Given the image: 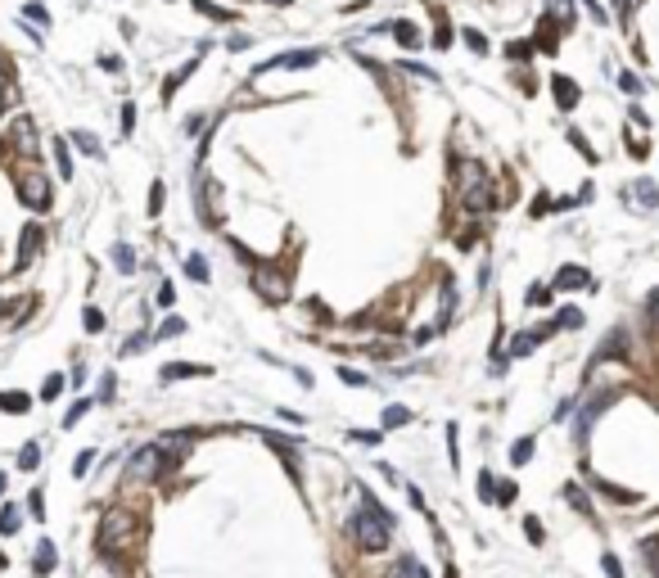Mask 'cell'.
I'll return each mask as SVG.
<instances>
[{
  "label": "cell",
  "mask_w": 659,
  "mask_h": 578,
  "mask_svg": "<svg viewBox=\"0 0 659 578\" xmlns=\"http://www.w3.org/2000/svg\"><path fill=\"white\" fill-rule=\"evenodd\" d=\"M352 538H357L361 551H384L388 543H393V520H388V511L380 506V501L366 497V511L352 520Z\"/></svg>",
  "instance_id": "cell-1"
},
{
  "label": "cell",
  "mask_w": 659,
  "mask_h": 578,
  "mask_svg": "<svg viewBox=\"0 0 659 578\" xmlns=\"http://www.w3.org/2000/svg\"><path fill=\"white\" fill-rule=\"evenodd\" d=\"M136 538H140V515H136V511L113 506V511L104 515V524H100V547H104V551L127 547V543H136Z\"/></svg>",
  "instance_id": "cell-2"
},
{
  "label": "cell",
  "mask_w": 659,
  "mask_h": 578,
  "mask_svg": "<svg viewBox=\"0 0 659 578\" xmlns=\"http://www.w3.org/2000/svg\"><path fill=\"white\" fill-rule=\"evenodd\" d=\"M614 402H619V389H601V393H596L592 402H582V416H578V425H573V443H578V448H582V443H587L592 425L601 421V411H609V407H614Z\"/></svg>",
  "instance_id": "cell-3"
},
{
  "label": "cell",
  "mask_w": 659,
  "mask_h": 578,
  "mask_svg": "<svg viewBox=\"0 0 659 578\" xmlns=\"http://www.w3.org/2000/svg\"><path fill=\"white\" fill-rule=\"evenodd\" d=\"M199 217L208 221V226H217L222 221V181L217 177H199Z\"/></svg>",
  "instance_id": "cell-4"
},
{
  "label": "cell",
  "mask_w": 659,
  "mask_h": 578,
  "mask_svg": "<svg viewBox=\"0 0 659 578\" xmlns=\"http://www.w3.org/2000/svg\"><path fill=\"white\" fill-rule=\"evenodd\" d=\"M321 64V50H289V55H276V59H266V64H258L253 72H276V68H316Z\"/></svg>",
  "instance_id": "cell-5"
},
{
  "label": "cell",
  "mask_w": 659,
  "mask_h": 578,
  "mask_svg": "<svg viewBox=\"0 0 659 578\" xmlns=\"http://www.w3.org/2000/svg\"><path fill=\"white\" fill-rule=\"evenodd\" d=\"M23 204L28 208H36V213H41V208H50V181L41 177V172H32V177H23Z\"/></svg>",
  "instance_id": "cell-6"
},
{
  "label": "cell",
  "mask_w": 659,
  "mask_h": 578,
  "mask_svg": "<svg viewBox=\"0 0 659 578\" xmlns=\"http://www.w3.org/2000/svg\"><path fill=\"white\" fill-rule=\"evenodd\" d=\"M556 289H596V276L587 272V267H560L556 272Z\"/></svg>",
  "instance_id": "cell-7"
},
{
  "label": "cell",
  "mask_w": 659,
  "mask_h": 578,
  "mask_svg": "<svg viewBox=\"0 0 659 578\" xmlns=\"http://www.w3.org/2000/svg\"><path fill=\"white\" fill-rule=\"evenodd\" d=\"M253 285H258V294H262L266 303H285L289 299L285 276H280V272H258V276H253Z\"/></svg>",
  "instance_id": "cell-8"
},
{
  "label": "cell",
  "mask_w": 659,
  "mask_h": 578,
  "mask_svg": "<svg viewBox=\"0 0 659 578\" xmlns=\"http://www.w3.org/2000/svg\"><path fill=\"white\" fill-rule=\"evenodd\" d=\"M551 95H556V104L565 109V113H569V109H578V100H582L578 82H569L565 72H556V77H551Z\"/></svg>",
  "instance_id": "cell-9"
},
{
  "label": "cell",
  "mask_w": 659,
  "mask_h": 578,
  "mask_svg": "<svg viewBox=\"0 0 659 578\" xmlns=\"http://www.w3.org/2000/svg\"><path fill=\"white\" fill-rule=\"evenodd\" d=\"M628 348H632V343H628V335H624V330H614V335H609V339L601 343V348H596L592 366H601V362H609V357H624V362H628Z\"/></svg>",
  "instance_id": "cell-10"
},
{
  "label": "cell",
  "mask_w": 659,
  "mask_h": 578,
  "mask_svg": "<svg viewBox=\"0 0 659 578\" xmlns=\"http://www.w3.org/2000/svg\"><path fill=\"white\" fill-rule=\"evenodd\" d=\"M131 474H136V479L158 474V443H154V448H140L136 457H131Z\"/></svg>",
  "instance_id": "cell-11"
},
{
  "label": "cell",
  "mask_w": 659,
  "mask_h": 578,
  "mask_svg": "<svg viewBox=\"0 0 659 578\" xmlns=\"http://www.w3.org/2000/svg\"><path fill=\"white\" fill-rule=\"evenodd\" d=\"M388 32H398V45H407V50H420L424 45V36L416 23H407V18H398V23H388Z\"/></svg>",
  "instance_id": "cell-12"
},
{
  "label": "cell",
  "mask_w": 659,
  "mask_h": 578,
  "mask_svg": "<svg viewBox=\"0 0 659 578\" xmlns=\"http://www.w3.org/2000/svg\"><path fill=\"white\" fill-rule=\"evenodd\" d=\"M546 330H556V326H546ZM546 330H533V335H515V339H510V357H529V352L542 343Z\"/></svg>",
  "instance_id": "cell-13"
},
{
  "label": "cell",
  "mask_w": 659,
  "mask_h": 578,
  "mask_svg": "<svg viewBox=\"0 0 659 578\" xmlns=\"http://www.w3.org/2000/svg\"><path fill=\"white\" fill-rule=\"evenodd\" d=\"M632 199H637L641 208H659V186L646 181V177H637V181H632Z\"/></svg>",
  "instance_id": "cell-14"
},
{
  "label": "cell",
  "mask_w": 659,
  "mask_h": 578,
  "mask_svg": "<svg viewBox=\"0 0 659 578\" xmlns=\"http://www.w3.org/2000/svg\"><path fill=\"white\" fill-rule=\"evenodd\" d=\"M14 145H18L23 154L36 150V127H32V118H18V122H14Z\"/></svg>",
  "instance_id": "cell-15"
},
{
  "label": "cell",
  "mask_w": 659,
  "mask_h": 578,
  "mask_svg": "<svg viewBox=\"0 0 659 578\" xmlns=\"http://www.w3.org/2000/svg\"><path fill=\"white\" fill-rule=\"evenodd\" d=\"M18 249H23V253H18V267H28L32 257H36V249H41V226H28V230H23V244H18Z\"/></svg>",
  "instance_id": "cell-16"
},
{
  "label": "cell",
  "mask_w": 659,
  "mask_h": 578,
  "mask_svg": "<svg viewBox=\"0 0 659 578\" xmlns=\"http://www.w3.org/2000/svg\"><path fill=\"white\" fill-rule=\"evenodd\" d=\"M456 177H461V190H470V186H479V181H483V167L474 163V158H461V163H456Z\"/></svg>",
  "instance_id": "cell-17"
},
{
  "label": "cell",
  "mask_w": 659,
  "mask_h": 578,
  "mask_svg": "<svg viewBox=\"0 0 659 578\" xmlns=\"http://www.w3.org/2000/svg\"><path fill=\"white\" fill-rule=\"evenodd\" d=\"M641 560H646V569H650V578H659V533H650L641 543Z\"/></svg>",
  "instance_id": "cell-18"
},
{
  "label": "cell",
  "mask_w": 659,
  "mask_h": 578,
  "mask_svg": "<svg viewBox=\"0 0 659 578\" xmlns=\"http://www.w3.org/2000/svg\"><path fill=\"white\" fill-rule=\"evenodd\" d=\"M186 375H208V366H194V362H172V366H163V379H186Z\"/></svg>",
  "instance_id": "cell-19"
},
{
  "label": "cell",
  "mask_w": 659,
  "mask_h": 578,
  "mask_svg": "<svg viewBox=\"0 0 659 578\" xmlns=\"http://www.w3.org/2000/svg\"><path fill=\"white\" fill-rule=\"evenodd\" d=\"M194 68H199V59H190V64H186V68H176V72H172V77H167V86H163V100H172V95H176V86H181V82H186V77H190V72H194Z\"/></svg>",
  "instance_id": "cell-20"
},
{
  "label": "cell",
  "mask_w": 659,
  "mask_h": 578,
  "mask_svg": "<svg viewBox=\"0 0 659 578\" xmlns=\"http://www.w3.org/2000/svg\"><path fill=\"white\" fill-rule=\"evenodd\" d=\"M551 326H556V330H578V326H582V312H578V307H560Z\"/></svg>",
  "instance_id": "cell-21"
},
{
  "label": "cell",
  "mask_w": 659,
  "mask_h": 578,
  "mask_svg": "<svg viewBox=\"0 0 659 578\" xmlns=\"http://www.w3.org/2000/svg\"><path fill=\"white\" fill-rule=\"evenodd\" d=\"M0 407L18 416V411H28V407H32V398H28V393H0Z\"/></svg>",
  "instance_id": "cell-22"
},
{
  "label": "cell",
  "mask_w": 659,
  "mask_h": 578,
  "mask_svg": "<svg viewBox=\"0 0 659 578\" xmlns=\"http://www.w3.org/2000/svg\"><path fill=\"white\" fill-rule=\"evenodd\" d=\"M55 163H59V177H72V154H68V140H55Z\"/></svg>",
  "instance_id": "cell-23"
},
{
  "label": "cell",
  "mask_w": 659,
  "mask_h": 578,
  "mask_svg": "<svg viewBox=\"0 0 659 578\" xmlns=\"http://www.w3.org/2000/svg\"><path fill=\"white\" fill-rule=\"evenodd\" d=\"M533 448H538V443H533V438H519V443H510V461H515V465L533 461Z\"/></svg>",
  "instance_id": "cell-24"
},
{
  "label": "cell",
  "mask_w": 659,
  "mask_h": 578,
  "mask_svg": "<svg viewBox=\"0 0 659 578\" xmlns=\"http://www.w3.org/2000/svg\"><path fill=\"white\" fill-rule=\"evenodd\" d=\"M32 565H36V574H50V569H55V547L41 543V547H36V560H32Z\"/></svg>",
  "instance_id": "cell-25"
},
{
  "label": "cell",
  "mask_w": 659,
  "mask_h": 578,
  "mask_svg": "<svg viewBox=\"0 0 659 578\" xmlns=\"http://www.w3.org/2000/svg\"><path fill=\"white\" fill-rule=\"evenodd\" d=\"M194 9H199L203 18H217V23H230V9H222V5H213V0H194Z\"/></svg>",
  "instance_id": "cell-26"
},
{
  "label": "cell",
  "mask_w": 659,
  "mask_h": 578,
  "mask_svg": "<svg viewBox=\"0 0 659 578\" xmlns=\"http://www.w3.org/2000/svg\"><path fill=\"white\" fill-rule=\"evenodd\" d=\"M551 18L560 23V28H569V23H573V0H551Z\"/></svg>",
  "instance_id": "cell-27"
},
{
  "label": "cell",
  "mask_w": 659,
  "mask_h": 578,
  "mask_svg": "<svg viewBox=\"0 0 659 578\" xmlns=\"http://www.w3.org/2000/svg\"><path fill=\"white\" fill-rule=\"evenodd\" d=\"M186 272H190L194 280H199V285H208V262H203L199 253H190V257H186Z\"/></svg>",
  "instance_id": "cell-28"
},
{
  "label": "cell",
  "mask_w": 659,
  "mask_h": 578,
  "mask_svg": "<svg viewBox=\"0 0 659 578\" xmlns=\"http://www.w3.org/2000/svg\"><path fill=\"white\" fill-rule=\"evenodd\" d=\"M113 267H118V272H136V253H131L127 244H118V249H113Z\"/></svg>",
  "instance_id": "cell-29"
},
{
  "label": "cell",
  "mask_w": 659,
  "mask_h": 578,
  "mask_svg": "<svg viewBox=\"0 0 659 578\" xmlns=\"http://www.w3.org/2000/svg\"><path fill=\"white\" fill-rule=\"evenodd\" d=\"M388 578H424V574H420V565H416V560H398L393 569H388Z\"/></svg>",
  "instance_id": "cell-30"
},
{
  "label": "cell",
  "mask_w": 659,
  "mask_h": 578,
  "mask_svg": "<svg viewBox=\"0 0 659 578\" xmlns=\"http://www.w3.org/2000/svg\"><path fill=\"white\" fill-rule=\"evenodd\" d=\"M176 335H186V321H181V316H167V321L158 326V339H176Z\"/></svg>",
  "instance_id": "cell-31"
},
{
  "label": "cell",
  "mask_w": 659,
  "mask_h": 578,
  "mask_svg": "<svg viewBox=\"0 0 659 578\" xmlns=\"http://www.w3.org/2000/svg\"><path fill=\"white\" fill-rule=\"evenodd\" d=\"M407 421H411L407 407H388V411H384V429H398V425H407Z\"/></svg>",
  "instance_id": "cell-32"
},
{
  "label": "cell",
  "mask_w": 659,
  "mask_h": 578,
  "mask_svg": "<svg viewBox=\"0 0 659 578\" xmlns=\"http://www.w3.org/2000/svg\"><path fill=\"white\" fill-rule=\"evenodd\" d=\"M36 461H41V448H36V443H28V448L18 452V465H23V470H36Z\"/></svg>",
  "instance_id": "cell-33"
},
{
  "label": "cell",
  "mask_w": 659,
  "mask_h": 578,
  "mask_svg": "<svg viewBox=\"0 0 659 578\" xmlns=\"http://www.w3.org/2000/svg\"><path fill=\"white\" fill-rule=\"evenodd\" d=\"M59 393H64V375H50V379L41 384V398H45V402H55Z\"/></svg>",
  "instance_id": "cell-34"
},
{
  "label": "cell",
  "mask_w": 659,
  "mask_h": 578,
  "mask_svg": "<svg viewBox=\"0 0 659 578\" xmlns=\"http://www.w3.org/2000/svg\"><path fill=\"white\" fill-rule=\"evenodd\" d=\"M163 199H167L163 181H154V190H150V217H158V213H163Z\"/></svg>",
  "instance_id": "cell-35"
},
{
  "label": "cell",
  "mask_w": 659,
  "mask_h": 578,
  "mask_svg": "<svg viewBox=\"0 0 659 578\" xmlns=\"http://www.w3.org/2000/svg\"><path fill=\"white\" fill-rule=\"evenodd\" d=\"M461 36H466V45H470V50H479V55L488 50V36H483L479 28H466V32H461Z\"/></svg>",
  "instance_id": "cell-36"
},
{
  "label": "cell",
  "mask_w": 659,
  "mask_h": 578,
  "mask_svg": "<svg viewBox=\"0 0 659 578\" xmlns=\"http://www.w3.org/2000/svg\"><path fill=\"white\" fill-rule=\"evenodd\" d=\"M72 140H77V150H86V154H100V140H95L91 131H72Z\"/></svg>",
  "instance_id": "cell-37"
},
{
  "label": "cell",
  "mask_w": 659,
  "mask_h": 578,
  "mask_svg": "<svg viewBox=\"0 0 659 578\" xmlns=\"http://www.w3.org/2000/svg\"><path fill=\"white\" fill-rule=\"evenodd\" d=\"M18 528V506H5L0 511V533H14Z\"/></svg>",
  "instance_id": "cell-38"
},
{
  "label": "cell",
  "mask_w": 659,
  "mask_h": 578,
  "mask_svg": "<svg viewBox=\"0 0 659 578\" xmlns=\"http://www.w3.org/2000/svg\"><path fill=\"white\" fill-rule=\"evenodd\" d=\"M529 303H533V307L551 303V285H533V289H529Z\"/></svg>",
  "instance_id": "cell-39"
},
{
  "label": "cell",
  "mask_w": 659,
  "mask_h": 578,
  "mask_svg": "<svg viewBox=\"0 0 659 578\" xmlns=\"http://www.w3.org/2000/svg\"><path fill=\"white\" fill-rule=\"evenodd\" d=\"M601 569H605V578H624V565H619V556H601Z\"/></svg>",
  "instance_id": "cell-40"
},
{
  "label": "cell",
  "mask_w": 659,
  "mask_h": 578,
  "mask_svg": "<svg viewBox=\"0 0 659 578\" xmlns=\"http://www.w3.org/2000/svg\"><path fill=\"white\" fill-rule=\"evenodd\" d=\"M451 41H456V36H451V28H447V23H438V32H434V45H438V50H447Z\"/></svg>",
  "instance_id": "cell-41"
},
{
  "label": "cell",
  "mask_w": 659,
  "mask_h": 578,
  "mask_svg": "<svg viewBox=\"0 0 659 578\" xmlns=\"http://www.w3.org/2000/svg\"><path fill=\"white\" fill-rule=\"evenodd\" d=\"M81 321H86V330H91V335H100V330H104V316L95 312V307H86V316H81Z\"/></svg>",
  "instance_id": "cell-42"
},
{
  "label": "cell",
  "mask_w": 659,
  "mask_h": 578,
  "mask_svg": "<svg viewBox=\"0 0 659 578\" xmlns=\"http://www.w3.org/2000/svg\"><path fill=\"white\" fill-rule=\"evenodd\" d=\"M565 497H569V501H573V506H578V511H592V506H587V497H582V488H578V484H569V488H565Z\"/></svg>",
  "instance_id": "cell-43"
},
{
  "label": "cell",
  "mask_w": 659,
  "mask_h": 578,
  "mask_svg": "<svg viewBox=\"0 0 659 578\" xmlns=\"http://www.w3.org/2000/svg\"><path fill=\"white\" fill-rule=\"evenodd\" d=\"M339 379H344V384H352V389L366 384V375H361V371H348V366H339Z\"/></svg>",
  "instance_id": "cell-44"
},
{
  "label": "cell",
  "mask_w": 659,
  "mask_h": 578,
  "mask_svg": "<svg viewBox=\"0 0 659 578\" xmlns=\"http://www.w3.org/2000/svg\"><path fill=\"white\" fill-rule=\"evenodd\" d=\"M497 493V506H510V501H515V484H502V488H492Z\"/></svg>",
  "instance_id": "cell-45"
},
{
  "label": "cell",
  "mask_w": 659,
  "mask_h": 578,
  "mask_svg": "<svg viewBox=\"0 0 659 578\" xmlns=\"http://www.w3.org/2000/svg\"><path fill=\"white\" fill-rule=\"evenodd\" d=\"M86 407H91V398H81V402H77V407H72V411L64 416V425H77V421H81V416H86Z\"/></svg>",
  "instance_id": "cell-46"
},
{
  "label": "cell",
  "mask_w": 659,
  "mask_h": 578,
  "mask_svg": "<svg viewBox=\"0 0 659 578\" xmlns=\"http://www.w3.org/2000/svg\"><path fill=\"white\" fill-rule=\"evenodd\" d=\"M352 438H357V443H380L384 434H380V429H352Z\"/></svg>",
  "instance_id": "cell-47"
},
{
  "label": "cell",
  "mask_w": 659,
  "mask_h": 578,
  "mask_svg": "<svg viewBox=\"0 0 659 578\" xmlns=\"http://www.w3.org/2000/svg\"><path fill=\"white\" fill-rule=\"evenodd\" d=\"M91 461H95V452H81V457H77V465H72V474H77V479H81V474H86V470H91Z\"/></svg>",
  "instance_id": "cell-48"
},
{
  "label": "cell",
  "mask_w": 659,
  "mask_h": 578,
  "mask_svg": "<svg viewBox=\"0 0 659 578\" xmlns=\"http://www.w3.org/2000/svg\"><path fill=\"white\" fill-rule=\"evenodd\" d=\"M131 127H136V109H131V104H122V131L131 136Z\"/></svg>",
  "instance_id": "cell-49"
},
{
  "label": "cell",
  "mask_w": 659,
  "mask_h": 578,
  "mask_svg": "<svg viewBox=\"0 0 659 578\" xmlns=\"http://www.w3.org/2000/svg\"><path fill=\"white\" fill-rule=\"evenodd\" d=\"M524 533H529V538H533V543H542V524H538V520H533V515H529V520H524Z\"/></svg>",
  "instance_id": "cell-50"
},
{
  "label": "cell",
  "mask_w": 659,
  "mask_h": 578,
  "mask_svg": "<svg viewBox=\"0 0 659 578\" xmlns=\"http://www.w3.org/2000/svg\"><path fill=\"white\" fill-rule=\"evenodd\" d=\"M646 312H650V326L659 330V289L650 294V303H646Z\"/></svg>",
  "instance_id": "cell-51"
},
{
  "label": "cell",
  "mask_w": 659,
  "mask_h": 578,
  "mask_svg": "<svg viewBox=\"0 0 659 578\" xmlns=\"http://www.w3.org/2000/svg\"><path fill=\"white\" fill-rule=\"evenodd\" d=\"M23 14H28V18H36V23H50V14H45L41 5H28V9H23Z\"/></svg>",
  "instance_id": "cell-52"
},
{
  "label": "cell",
  "mask_w": 659,
  "mask_h": 578,
  "mask_svg": "<svg viewBox=\"0 0 659 578\" xmlns=\"http://www.w3.org/2000/svg\"><path fill=\"white\" fill-rule=\"evenodd\" d=\"M619 86H624V91H632V95H637V91H641V82H637V77H632V72H624V77H619Z\"/></svg>",
  "instance_id": "cell-53"
},
{
  "label": "cell",
  "mask_w": 659,
  "mask_h": 578,
  "mask_svg": "<svg viewBox=\"0 0 659 578\" xmlns=\"http://www.w3.org/2000/svg\"><path fill=\"white\" fill-rule=\"evenodd\" d=\"M266 5H289V0H266Z\"/></svg>",
  "instance_id": "cell-54"
},
{
  "label": "cell",
  "mask_w": 659,
  "mask_h": 578,
  "mask_svg": "<svg viewBox=\"0 0 659 578\" xmlns=\"http://www.w3.org/2000/svg\"><path fill=\"white\" fill-rule=\"evenodd\" d=\"M0 493H5V474H0Z\"/></svg>",
  "instance_id": "cell-55"
}]
</instances>
